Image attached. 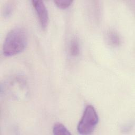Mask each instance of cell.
Returning a JSON list of instances; mask_svg holds the SVG:
<instances>
[{"mask_svg": "<svg viewBox=\"0 0 135 135\" xmlns=\"http://www.w3.org/2000/svg\"><path fill=\"white\" fill-rule=\"evenodd\" d=\"M27 43V35L25 30L16 27L11 30L4 40L2 51L6 56H11L22 52Z\"/></svg>", "mask_w": 135, "mask_h": 135, "instance_id": "1", "label": "cell"}, {"mask_svg": "<svg viewBox=\"0 0 135 135\" xmlns=\"http://www.w3.org/2000/svg\"><path fill=\"white\" fill-rule=\"evenodd\" d=\"M1 92L13 99L24 98L28 94L27 82L21 75L11 76L1 85Z\"/></svg>", "mask_w": 135, "mask_h": 135, "instance_id": "2", "label": "cell"}, {"mask_svg": "<svg viewBox=\"0 0 135 135\" xmlns=\"http://www.w3.org/2000/svg\"><path fill=\"white\" fill-rule=\"evenodd\" d=\"M98 121L99 117L95 108L91 105H86L78 124V132L83 135L91 134L95 129Z\"/></svg>", "mask_w": 135, "mask_h": 135, "instance_id": "3", "label": "cell"}, {"mask_svg": "<svg viewBox=\"0 0 135 135\" xmlns=\"http://www.w3.org/2000/svg\"><path fill=\"white\" fill-rule=\"evenodd\" d=\"M32 4L38 18L42 28L45 29L49 24V17L48 11L45 4L43 1L40 0H33Z\"/></svg>", "mask_w": 135, "mask_h": 135, "instance_id": "4", "label": "cell"}, {"mask_svg": "<svg viewBox=\"0 0 135 135\" xmlns=\"http://www.w3.org/2000/svg\"><path fill=\"white\" fill-rule=\"evenodd\" d=\"M106 40L108 43L113 47H117L121 44V38L119 34L114 30H110L106 33Z\"/></svg>", "mask_w": 135, "mask_h": 135, "instance_id": "5", "label": "cell"}, {"mask_svg": "<svg viewBox=\"0 0 135 135\" xmlns=\"http://www.w3.org/2000/svg\"><path fill=\"white\" fill-rule=\"evenodd\" d=\"M69 52L71 56H78L80 52V44L78 40L76 37L72 38L69 43Z\"/></svg>", "mask_w": 135, "mask_h": 135, "instance_id": "6", "label": "cell"}, {"mask_svg": "<svg viewBox=\"0 0 135 135\" xmlns=\"http://www.w3.org/2000/svg\"><path fill=\"white\" fill-rule=\"evenodd\" d=\"M53 133L56 135H69L71 132L62 123H56L54 124L53 127Z\"/></svg>", "mask_w": 135, "mask_h": 135, "instance_id": "7", "label": "cell"}, {"mask_svg": "<svg viewBox=\"0 0 135 135\" xmlns=\"http://www.w3.org/2000/svg\"><path fill=\"white\" fill-rule=\"evenodd\" d=\"M14 7V4L13 2H8L4 6L3 9V14L5 17H9L12 13Z\"/></svg>", "mask_w": 135, "mask_h": 135, "instance_id": "8", "label": "cell"}, {"mask_svg": "<svg viewBox=\"0 0 135 135\" xmlns=\"http://www.w3.org/2000/svg\"><path fill=\"white\" fill-rule=\"evenodd\" d=\"M54 3L57 6V7L61 9H65L68 8L73 3L72 1H54Z\"/></svg>", "mask_w": 135, "mask_h": 135, "instance_id": "9", "label": "cell"}]
</instances>
